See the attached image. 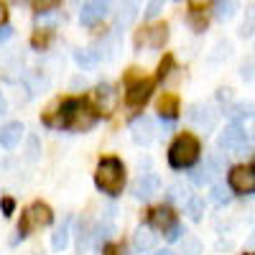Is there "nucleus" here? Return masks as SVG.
Masks as SVG:
<instances>
[{"label":"nucleus","mask_w":255,"mask_h":255,"mask_svg":"<svg viewBox=\"0 0 255 255\" xmlns=\"http://www.w3.org/2000/svg\"><path fill=\"white\" fill-rule=\"evenodd\" d=\"M97 186L105 191V194H120L123 186H125V166L118 158H102L97 166V174H95Z\"/></svg>","instance_id":"obj_1"},{"label":"nucleus","mask_w":255,"mask_h":255,"mask_svg":"<svg viewBox=\"0 0 255 255\" xmlns=\"http://www.w3.org/2000/svg\"><path fill=\"white\" fill-rule=\"evenodd\" d=\"M197 158H199V140L194 135H189V133L179 135L171 143V148H168V163H171L174 168H186Z\"/></svg>","instance_id":"obj_2"},{"label":"nucleus","mask_w":255,"mask_h":255,"mask_svg":"<svg viewBox=\"0 0 255 255\" xmlns=\"http://www.w3.org/2000/svg\"><path fill=\"white\" fill-rule=\"evenodd\" d=\"M51 220H54L51 209H49L46 204L36 202V204H31V207L23 212V220H20V225H18V235H20V238H28L31 230L46 227V225H51Z\"/></svg>","instance_id":"obj_3"},{"label":"nucleus","mask_w":255,"mask_h":255,"mask_svg":"<svg viewBox=\"0 0 255 255\" xmlns=\"http://www.w3.org/2000/svg\"><path fill=\"white\" fill-rule=\"evenodd\" d=\"M220 148H225V151L230 153H245L248 151V135H245V128L238 125V123H232L230 128H225V133L220 135Z\"/></svg>","instance_id":"obj_4"},{"label":"nucleus","mask_w":255,"mask_h":255,"mask_svg":"<svg viewBox=\"0 0 255 255\" xmlns=\"http://www.w3.org/2000/svg\"><path fill=\"white\" fill-rule=\"evenodd\" d=\"M230 189L238 191V194H250V191H255V168L235 166L230 171Z\"/></svg>","instance_id":"obj_5"},{"label":"nucleus","mask_w":255,"mask_h":255,"mask_svg":"<svg viewBox=\"0 0 255 255\" xmlns=\"http://www.w3.org/2000/svg\"><path fill=\"white\" fill-rule=\"evenodd\" d=\"M158 186H161V179H158L156 174H143V176H138V179L133 181L130 194H133L135 199H140V202H148V199H153V197L158 194Z\"/></svg>","instance_id":"obj_6"},{"label":"nucleus","mask_w":255,"mask_h":255,"mask_svg":"<svg viewBox=\"0 0 255 255\" xmlns=\"http://www.w3.org/2000/svg\"><path fill=\"white\" fill-rule=\"evenodd\" d=\"M220 174H222V158H220V156H209L199 168H194V171H191V181L199 184V186H204V184H212Z\"/></svg>","instance_id":"obj_7"},{"label":"nucleus","mask_w":255,"mask_h":255,"mask_svg":"<svg viewBox=\"0 0 255 255\" xmlns=\"http://www.w3.org/2000/svg\"><path fill=\"white\" fill-rule=\"evenodd\" d=\"M95 105H97V110L102 115H110L115 108H118V90L113 87V84H97V90H95Z\"/></svg>","instance_id":"obj_8"},{"label":"nucleus","mask_w":255,"mask_h":255,"mask_svg":"<svg viewBox=\"0 0 255 255\" xmlns=\"http://www.w3.org/2000/svg\"><path fill=\"white\" fill-rule=\"evenodd\" d=\"M92 125H95V113H92L84 102L77 100V105H74V110H72V118H69L67 128H72V130H90Z\"/></svg>","instance_id":"obj_9"},{"label":"nucleus","mask_w":255,"mask_h":255,"mask_svg":"<svg viewBox=\"0 0 255 255\" xmlns=\"http://www.w3.org/2000/svg\"><path fill=\"white\" fill-rule=\"evenodd\" d=\"M153 120L148 118V115H140V118H135L133 123H130V135H133V140L138 143V145H148L153 140Z\"/></svg>","instance_id":"obj_10"},{"label":"nucleus","mask_w":255,"mask_h":255,"mask_svg":"<svg viewBox=\"0 0 255 255\" xmlns=\"http://www.w3.org/2000/svg\"><path fill=\"white\" fill-rule=\"evenodd\" d=\"M151 90H153V84L145 82V79L133 82L130 87H128V92H125V102L130 105V108H140V105H145L148 97H151Z\"/></svg>","instance_id":"obj_11"},{"label":"nucleus","mask_w":255,"mask_h":255,"mask_svg":"<svg viewBox=\"0 0 255 255\" xmlns=\"http://www.w3.org/2000/svg\"><path fill=\"white\" fill-rule=\"evenodd\" d=\"M189 120L194 123L202 130H215L217 128V113H212L209 108H202V105H191L189 108Z\"/></svg>","instance_id":"obj_12"},{"label":"nucleus","mask_w":255,"mask_h":255,"mask_svg":"<svg viewBox=\"0 0 255 255\" xmlns=\"http://www.w3.org/2000/svg\"><path fill=\"white\" fill-rule=\"evenodd\" d=\"M23 133H26L23 123H18V120L5 123L3 128H0V145L3 148H15L20 143V138H23Z\"/></svg>","instance_id":"obj_13"},{"label":"nucleus","mask_w":255,"mask_h":255,"mask_svg":"<svg viewBox=\"0 0 255 255\" xmlns=\"http://www.w3.org/2000/svg\"><path fill=\"white\" fill-rule=\"evenodd\" d=\"M166 38H168V28L166 23H156L151 28H145V33H140L138 41H145L148 46H153V49H161L166 44Z\"/></svg>","instance_id":"obj_14"},{"label":"nucleus","mask_w":255,"mask_h":255,"mask_svg":"<svg viewBox=\"0 0 255 255\" xmlns=\"http://www.w3.org/2000/svg\"><path fill=\"white\" fill-rule=\"evenodd\" d=\"M133 248H135V253H143V255L151 253L156 248V235L148 227H138L133 235Z\"/></svg>","instance_id":"obj_15"},{"label":"nucleus","mask_w":255,"mask_h":255,"mask_svg":"<svg viewBox=\"0 0 255 255\" xmlns=\"http://www.w3.org/2000/svg\"><path fill=\"white\" fill-rule=\"evenodd\" d=\"M151 225L156 227V230H168L171 225H176V220H174V212L168 209V207H156L153 212H151Z\"/></svg>","instance_id":"obj_16"},{"label":"nucleus","mask_w":255,"mask_h":255,"mask_svg":"<svg viewBox=\"0 0 255 255\" xmlns=\"http://www.w3.org/2000/svg\"><path fill=\"white\" fill-rule=\"evenodd\" d=\"M240 3L238 0H217V5H215V18L217 20H230L232 15L238 13Z\"/></svg>","instance_id":"obj_17"},{"label":"nucleus","mask_w":255,"mask_h":255,"mask_svg":"<svg viewBox=\"0 0 255 255\" xmlns=\"http://www.w3.org/2000/svg\"><path fill=\"white\" fill-rule=\"evenodd\" d=\"M158 110H161V118L174 120L176 113H179V97L176 95H163L161 102H158Z\"/></svg>","instance_id":"obj_18"},{"label":"nucleus","mask_w":255,"mask_h":255,"mask_svg":"<svg viewBox=\"0 0 255 255\" xmlns=\"http://www.w3.org/2000/svg\"><path fill=\"white\" fill-rule=\"evenodd\" d=\"M69 245V220H64L56 230H54V235H51V248L54 250H64Z\"/></svg>","instance_id":"obj_19"},{"label":"nucleus","mask_w":255,"mask_h":255,"mask_svg":"<svg viewBox=\"0 0 255 255\" xmlns=\"http://www.w3.org/2000/svg\"><path fill=\"white\" fill-rule=\"evenodd\" d=\"M166 199L171 204H186L189 202V189L184 184H171L166 191Z\"/></svg>","instance_id":"obj_20"},{"label":"nucleus","mask_w":255,"mask_h":255,"mask_svg":"<svg viewBox=\"0 0 255 255\" xmlns=\"http://www.w3.org/2000/svg\"><path fill=\"white\" fill-rule=\"evenodd\" d=\"M115 235V225L110 222V220H105V222H100L97 227H95V232H92V238H95V243H105V240H110Z\"/></svg>","instance_id":"obj_21"},{"label":"nucleus","mask_w":255,"mask_h":255,"mask_svg":"<svg viewBox=\"0 0 255 255\" xmlns=\"http://www.w3.org/2000/svg\"><path fill=\"white\" fill-rule=\"evenodd\" d=\"M186 215L194 220V222H199L202 215H204V199H202V197H189V202H186Z\"/></svg>","instance_id":"obj_22"},{"label":"nucleus","mask_w":255,"mask_h":255,"mask_svg":"<svg viewBox=\"0 0 255 255\" xmlns=\"http://www.w3.org/2000/svg\"><path fill=\"white\" fill-rule=\"evenodd\" d=\"M102 15H100V10L90 3V5H82V10H79V20H82V26H95L97 20H100Z\"/></svg>","instance_id":"obj_23"},{"label":"nucleus","mask_w":255,"mask_h":255,"mask_svg":"<svg viewBox=\"0 0 255 255\" xmlns=\"http://www.w3.org/2000/svg\"><path fill=\"white\" fill-rule=\"evenodd\" d=\"M135 18V0H128L125 5H120V15H118V23L128 26L130 20Z\"/></svg>","instance_id":"obj_24"},{"label":"nucleus","mask_w":255,"mask_h":255,"mask_svg":"<svg viewBox=\"0 0 255 255\" xmlns=\"http://www.w3.org/2000/svg\"><path fill=\"white\" fill-rule=\"evenodd\" d=\"M79 235H77V240H79V255L82 253H87V248H90V238H92V232L87 230V225H84V222H79Z\"/></svg>","instance_id":"obj_25"},{"label":"nucleus","mask_w":255,"mask_h":255,"mask_svg":"<svg viewBox=\"0 0 255 255\" xmlns=\"http://www.w3.org/2000/svg\"><path fill=\"white\" fill-rule=\"evenodd\" d=\"M230 191H227V186H222V184H215L212 186V199H215L217 204H227L230 202Z\"/></svg>","instance_id":"obj_26"},{"label":"nucleus","mask_w":255,"mask_h":255,"mask_svg":"<svg viewBox=\"0 0 255 255\" xmlns=\"http://www.w3.org/2000/svg\"><path fill=\"white\" fill-rule=\"evenodd\" d=\"M245 13H248V18L243 20V28H240V33H243V36H250V33L255 31V5H250Z\"/></svg>","instance_id":"obj_27"},{"label":"nucleus","mask_w":255,"mask_h":255,"mask_svg":"<svg viewBox=\"0 0 255 255\" xmlns=\"http://www.w3.org/2000/svg\"><path fill=\"white\" fill-rule=\"evenodd\" d=\"M97 59H100V56H97V54H92L90 49H84V51L79 49V51H77V61L82 64V67H92V64H95Z\"/></svg>","instance_id":"obj_28"},{"label":"nucleus","mask_w":255,"mask_h":255,"mask_svg":"<svg viewBox=\"0 0 255 255\" xmlns=\"http://www.w3.org/2000/svg\"><path fill=\"white\" fill-rule=\"evenodd\" d=\"M56 5H59V0H33V8L38 13H51Z\"/></svg>","instance_id":"obj_29"},{"label":"nucleus","mask_w":255,"mask_h":255,"mask_svg":"<svg viewBox=\"0 0 255 255\" xmlns=\"http://www.w3.org/2000/svg\"><path fill=\"white\" fill-rule=\"evenodd\" d=\"M161 10H163V0H151V3H148V8H145V18L153 20Z\"/></svg>","instance_id":"obj_30"},{"label":"nucleus","mask_w":255,"mask_h":255,"mask_svg":"<svg viewBox=\"0 0 255 255\" xmlns=\"http://www.w3.org/2000/svg\"><path fill=\"white\" fill-rule=\"evenodd\" d=\"M181 235H184V227H181V225H171V227L166 230V240H168V243H176Z\"/></svg>","instance_id":"obj_31"},{"label":"nucleus","mask_w":255,"mask_h":255,"mask_svg":"<svg viewBox=\"0 0 255 255\" xmlns=\"http://www.w3.org/2000/svg\"><path fill=\"white\" fill-rule=\"evenodd\" d=\"M181 255H199V243L197 240H184V248H181Z\"/></svg>","instance_id":"obj_32"},{"label":"nucleus","mask_w":255,"mask_h":255,"mask_svg":"<svg viewBox=\"0 0 255 255\" xmlns=\"http://www.w3.org/2000/svg\"><path fill=\"white\" fill-rule=\"evenodd\" d=\"M232 118H250L253 115V108H250V105H235V113H230Z\"/></svg>","instance_id":"obj_33"},{"label":"nucleus","mask_w":255,"mask_h":255,"mask_svg":"<svg viewBox=\"0 0 255 255\" xmlns=\"http://www.w3.org/2000/svg\"><path fill=\"white\" fill-rule=\"evenodd\" d=\"M92 5L100 10V15H105V13H108V8H110V0H92Z\"/></svg>","instance_id":"obj_34"},{"label":"nucleus","mask_w":255,"mask_h":255,"mask_svg":"<svg viewBox=\"0 0 255 255\" xmlns=\"http://www.w3.org/2000/svg\"><path fill=\"white\" fill-rule=\"evenodd\" d=\"M0 207H3V215L8 217V215H13V209H15V202H13V199H3V202H0Z\"/></svg>","instance_id":"obj_35"},{"label":"nucleus","mask_w":255,"mask_h":255,"mask_svg":"<svg viewBox=\"0 0 255 255\" xmlns=\"http://www.w3.org/2000/svg\"><path fill=\"white\" fill-rule=\"evenodd\" d=\"M10 36H13V28L3 23V26H0V44H5V41H8Z\"/></svg>","instance_id":"obj_36"},{"label":"nucleus","mask_w":255,"mask_h":255,"mask_svg":"<svg viewBox=\"0 0 255 255\" xmlns=\"http://www.w3.org/2000/svg\"><path fill=\"white\" fill-rule=\"evenodd\" d=\"M191 26H194V28H197V31H202V28H204V26H207V20H204V18H202V15H194V18H191Z\"/></svg>","instance_id":"obj_37"},{"label":"nucleus","mask_w":255,"mask_h":255,"mask_svg":"<svg viewBox=\"0 0 255 255\" xmlns=\"http://www.w3.org/2000/svg\"><path fill=\"white\" fill-rule=\"evenodd\" d=\"M105 255H123V248L120 245H108L105 248Z\"/></svg>","instance_id":"obj_38"},{"label":"nucleus","mask_w":255,"mask_h":255,"mask_svg":"<svg viewBox=\"0 0 255 255\" xmlns=\"http://www.w3.org/2000/svg\"><path fill=\"white\" fill-rule=\"evenodd\" d=\"M189 3H191V8H204L209 0H189Z\"/></svg>","instance_id":"obj_39"},{"label":"nucleus","mask_w":255,"mask_h":255,"mask_svg":"<svg viewBox=\"0 0 255 255\" xmlns=\"http://www.w3.org/2000/svg\"><path fill=\"white\" fill-rule=\"evenodd\" d=\"M5 15H8V10H5V5H3V3H0V26L5 23Z\"/></svg>","instance_id":"obj_40"},{"label":"nucleus","mask_w":255,"mask_h":255,"mask_svg":"<svg viewBox=\"0 0 255 255\" xmlns=\"http://www.w3.org/2000/svg\"><path fill=\"white\" fill-rule=\"evenodd\" d=\"M28 158H31V161L36 158V138H31V153H28Z\"/></svg>","instance_id":"obj_41"},{"label":"nucleus","mask_w":255,"mask_h":255,"mask_svg":"<svg viewBox=\"0 0 255 255\" xmlns=\"http://www.w3.org/2000/svg\"><path fill=\"white\" fill-rule=\"evenodd\" d=\"M5 108H8V105H5V97L0 95V115H5Z\"/></svg>","instance_id":"obj_42"},{"label":"nucleus","mask_w":255,"mask_h":255,"mask_svg":"<svg viewBox=\"0 0 255 255\" xmlns=\"http://www.w3.org/2000/svg\"><path fill=\"white\" fill-rule=\"evenodd\" d=\"M153 255H174V253H168V250H158V253H153Z\"/></svg>","instance_id":"obj_43"},{"label":"nucleus","mask_w":255,"mask_h":255,"mask_svg":"<svg viewBox=\"0 0 255 255\" xmlns=\"http://www.w3.org/2000/svg\"><path fill=\"white\" fill-rule=\"evenodd\" d=\"M250 133H253V138H255V120H253V125H250Z\"/></svg>","instance_id":"obj_44"},{"label":"nucleus","mask_w":255,"mask_h":255,"mask_svg":"<svg viewBox=\"0 0 255 255\" xmlns=\"http://www.w3.org/2000/svg\"><path fill=\"white\" fill-rule=\"evenodd\" d=\"M250 255H255V253H250Z\"/></svg>","instance_id":"obj_45"}]
</instances>
